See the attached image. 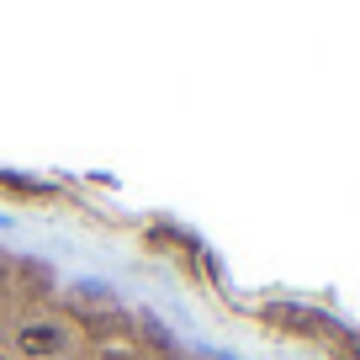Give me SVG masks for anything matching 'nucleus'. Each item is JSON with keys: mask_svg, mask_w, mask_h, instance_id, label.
I'll return each mask as SVG.
<instances>
[{"mask_svg": "<svg viewBox=\"0 0 360 360\" xmlns=\"http://www.w3.org/2000/svg\"><path fill=\"white\" fill-rule=\"evenodd\" d=\"M90 339L79 318L53 297L43 265L16 259V286L0 297V360H85Z\"/></svg>", "mask_w": 360, "mask_h": 360, "instance_id": "f257e3e1", "label": "nucleus"}, {"mask_svg": "<svg viewBox=\"0 0 360 360\" xmlns=\"http://www.w3.org/2000/svg\"><path fill=\"white\" fill-rule=\"evenodd\" d=\"M16 286V255H6V249H0V297L11 292Z\"/></svg>", "mask_w": 360, "mask_h": 360, "instance_id": "f03ea898", "label": "nucleus"}, {"mask_svg": "<svg viewBox=\"0 0 360 360\" xmlns=\"http://www.w3.org/2000/svg\"><path fill=\"white\" fill-rule=\"evenodd\" d=\"M106 360H154V355H127V349H112Z\"/></svg>", "mask_w": 360, "mask_h": 360, "instance_id": "7ed1b4c3", "label": "nucleus"}, {"mask_svg": "<svg viewBox=\"0 0 360 360\" xmlns=\"http://www.w3.org/2000/svg\"><path fill=\"white\" fill-rule=\"evenodd\" d=\"M175 360H212V355H175Z\"/></svg>", "mask_w": 360, "mask_h": 360, "instance_id": "20e7f679", "label": "nucleus"}, {"mask_svg": "<svg viewBox=\"0 0 360 360\" xmlns=\"http://www.w3.org/2000/svg\"><path fill=\"white\" fill-rule=\"evenodd\" d=\"M85 360H106V355H96V349H90V355H85Z\"/></svg>", "mask_w": 360, "mask_h": 360, "instance_id": "39448f33", "label": "nucleus"}]
</instances>
